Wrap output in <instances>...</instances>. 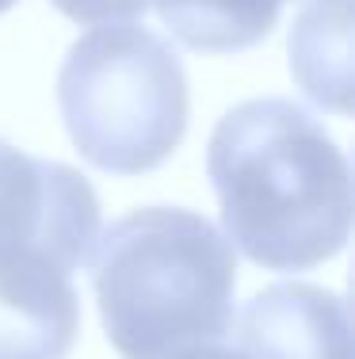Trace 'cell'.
<instances>
[{
  "instance_id": "6da1fadb",
  "label": "cell",
  "mask_w": 355,
  "mask_h": 359,
  "mask_svg": "<svg viewBox=\"0 0 355 359\" xmlns=\"http://www.w3.org/2000/svg\"><path fill=\"white\" fill-rule=\"evenodd\" d=\"M207 172L225 241L272 271L333 260L351 233V165L291 100H249L210 134Z\"/></svg>"
},
{
  "instance_id": "52a82bcc",
  "label": "cell",
  "mask_w": 355,
  "mask_h": 359,
  "mask_svg": "<svg viewBox=\"0 0 355 359\" xmlns=\"http://www.w3.org/2000/svg\"><path fill=\"white\" fill-rule=\"evenodd\" d=\"M291 73L317 104L351 107V0H309L291 31Z\"/></svg>"
},
{
  "instance_id": "3957f363",
  "label": "cell",
  "mask_w": 355,
  "mask_h": 359,
  "mask_svg": "<svg viewBox=\"0 0 355 359\" xmlns=\"http://www.w3.org/2000/svg\"><path fill=\"white\" fill-rule=\"evenodd\" d=\"M57 107L84 161L138 176L165 165L188 130V76L160 35L107 23L69 46Z\"/></svg>"
},
{
  "instance_id": "8992f818",
  "label": "cell",
  "mask_w": 355,
  "mask_h": 359,
  "mask_svg": "<svg viewBox=\"0 0 355 359\" xmlns=\"http://www.w3.org/2000/svg\"><path fill=\"white\" fill-rule=\"evenodd\" d=\"M237 348L249 359H351L348 306L325 287L275 283L241 310Z\"/></svg>"
},
{
  "instance_id": "7a4b0ae2",
  "label": "cell",
  "mask_w": 355,
  "mask_h": 359,
  "mask_svg": "<svg viewBox=\"0 0 355 359\" xmlns=\"http://www.w3.org/2000/svg\"><path fill=\"white\" fill-rule=\"evenodd\" d=\"M88 260L107 340L123 359H160L233 329V245L195 210H130L96 237Z\"/></svg>"
},
{
  "instance_id": "ba28073f",
  "label": "cell",
  "mask_w": 355,
  "mask_h": 359,
  "mask_svg": "<svg viewBox=\"0 0 355 359\" xmlns=\"http://www.w3.org/2000/svg\"><path fill=\"white\" fill-rule=\"evenodd\" d=\"M157 15L183 46L202 54L249 50L275 27L283 0H153Z\"/></svg>"
},
{
  "instance_id": "30bf717a",
  "label": "cell",
  "mask_w": 355,
  "mask_h": 359,
  "mask_svg": "<svg viewBox=\"0 0 355 359\" xmlns=\"http://www.w3.org/2000/svg\"><path fill=\"white\" fill-rule=\"evenodd\" d=\"M160 359H249L241 348H225L218 340H202V344H183V348H172L168 355Z\"/></svg>"
},
{
  "instance_id": "9c48e42d",
  "label": "cell",
  "mask_w": 355,
  "mask_h": 359,
  "mask_svg": "<svg viewBox=\"0 0 355 359\" xmlns=\"http://www.w3.org/2000/svg\"><path fill=\"white\" fill-rule=\"evenodd\" d=\"M62 15L77 23H130L149 8V0H50Z\"/></svg>"
},
{
  "instance_id": "5b68a950",
  "label": "cell",
  "mask_w": 355,
  "mask_h": 359,
  "mask_svg": "<svg viewBox=\"0 0 355 359\" xmlns=\"http://www.w3.org/2000/svg\"><path fill=\"white\" fill-rule=\"evenodd\" d=\"M81 329L69 268L46 252H0V359H65Z\"/></svg>"
},
{
  "instance_id": "8fae6325",
  "label": "cell",
  "mask_w": 355,
  "mask_h": 359,
  "mask_svg": "<svg viewBox=\"0 0 355 359\" xmlns=\"http://www.w3.org/2000/svg\"><path fill=\"white\" fill-rule=\"evenodd\" d=\"M15 4V0H0V12H8V8H12Z\"/></svg>"
},
{
  "instance_id": "277c9868",
  "label": "cell",
  "mask_w": 355,
  "mask_h": 359,
  "mask_svg": "<svg viewBox=\"0 0 355 359\" xmlns=\"http://www.w3.org/2000/svg\"><path fill=\"white\" fill-rule=\"evenodd\" d=\"M96 237L99 199L77 168L0 142V252H46L73 271Z\"/></svg>"
}]
</instances>
